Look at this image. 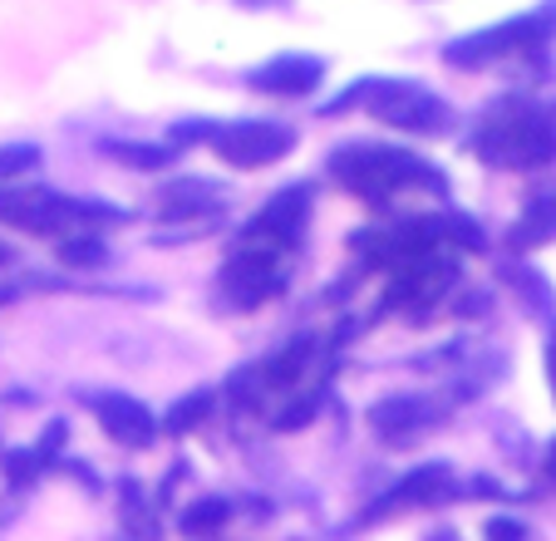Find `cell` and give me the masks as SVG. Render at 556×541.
Listing matches in <instances>:
<instances>
[{
	"instance_id": "1",
	"label": "cell",
	"mask_w": 556,
	"mask_h": 541,
	"mask_svg": "<svg viewBox=\"0 0 556 541\" xmlns=\"http://www.w3.org/2000/svg\"><path fill=\"white\" fill-rule=\"evenodd\" d=\"M330 177L365 202H384L404 188H443V173H433L424 158L384 143H345L330 158Z\"/></svg>"
},
{
	"instance_id": "2",
	"label": "cell",
	"mask_w": 556,
	"mask_h": 541,
	"mask_svg": "<svg viewBox=\"0 0 556 541\" xmlns=\"http://www.w3.org/2000/svg\"><path fill=\"white\" fill-rule=\"evenodd\" d=\"M472 153L493 167H542L556 158V118L532 104H497L472 128Z\"/></svg>"
},
{
	"instance_id": "3",
	"label": "cell",
	"mask_w": 556,
	"mask_h": 541,
	"mask_svg": "<svg viewBox=\"0 0 556 541\" xmlns=\"http://www.w3.org/2000/svg\"><path fill=\"white\" fill-rule=\"evenodd\" d=\"M369 109L379 124H394L404 134H443L448 128V104L429 89L409 79H355L340 99H330L326 114H345V109Z\"/></svg>"
},
{
	"instance_id": "4",
	"label": "cell",
	"mask_w": 556,
	"mask_h": 541,
	"mask_svg": "<svg viewBox=\"0 0 556 541\" xmlns=\"http://www.w3.org/2000/svg\"><path fill=\"white\" fill-rule=\"evenodd\" d=\"M0 222H11L21 231H64V227H104V222H124V212L109 202L85 198H60L50 188H0Z\"/></svg>"
},
{
	"instance_id": "5",
	"label": "cell",
	"mask_w": 556,
	"mask_h": 541,
	"mask_svg": "<svg viewBox=\"0 0 556 541\" xmlns=\"http://www.w3.org/2000/svg\"><path fill=\"white\" fill-rule=\"evenodd\" d=\"M552 21H556V5L546 11H532V15H517V21H503L493 30H472L468 40H453L443 50V60L458 64V70H478V64L497 60V54H513V50H527V45L546 40L552 35Z\"/></svg>"
},
{
	"instance_id": "6",
	"label": "cell",
	"mask_w": 556,
	"mask_h": 541,
	"mask_svg": "<svg viewBox=\"0 0 556 541\" xmlns=\"http://www.w3.org/2000/svg\"><path fill=\"white\" fill-rule=\"evenodd\" d=\"M295 143L291 128L266 124V118H242V124H217L212 134V148H217L222 163L231 167H266L276 158H286Z\"/></svg>"
},
{
	"instance_id": "7",
	"label": "cell",
	"mask_w": 556,
	"mask_h": 541,
	"mask_svg": "<svg viewBox=\"0 0 556 541\" xmlns=\"http://www.w3.org/2000/svg\"><path fill=\"white\" fill-rule=\"evenodd\" d=\"M276 291H286V270H281L276 251L242 247L227 261V270H222V295H227L231 305H242V311H256V305L271 301Z\"/></svg>"
},
{
	"instance_id": "8",
	"label": "cell",
	"mask_w": 556,
	"mask_h": 541,
	"mask_svg": "<svg viewBox=\"0 0 556 541\" xmlns=\"http://www.w3.org/2000/svg\"><path fill=\"white\" fill-rule=\"evenodd\" d=\"M305 217H311V188L295 183V188L276 192V198L252 217V227H247V247L252 251H276V256H281L286 247L301 241Z\"/></svg>"
},
{
	"instance_id": "9",
	"label": "cell",
	"mask_w": 556,
	"mask_h": 541,
	"mask_svg": "<svg viewBox=\"0 0 556 541\" xmlns=\"http://www.w3.org/2000/svg\"><path fill=\"white\" fill-rule=\"evenodd\" d=\"M433 424H439V408L419 394H394L369 408V428H375L384 443H414V438H424Z\"/></svg>"
},
{
	"instance_id": "10",
	"label": "cell",
	"mask_w": 556,
	"mask_h": 541,
	"mask_svg": "<svg viewBox=\"0 0 556 541\" xmlns=\"http://www.w3.org/2000/svg\"><path fill=\"white\" fill-rule=\"evenodd\" d=\"M326 79V60H315V54H281V60H266L262 70H252V89H262V95H311L315 84Z\"/></svg>"
},
{
	"instance_id": "11",
	"label": "cell",
	"mask_w": 556,
	"mask_h": 541,
	"mask_svg": "<svg viewBox=\"0 0 556 541\" xmlns=\"http://www.w3.org/2000/svg\"><path fill=\"white\" fill-rule=\"evenodd\" d=\"M94 418L104 424V433L114 438V443H124V448H148L157 438V418L128 394L94 399Z\"/></svg>"
},
{
	"instance_id": "12",
	"label": "cell",
	"mask_w": 556,
	"mask_h": 541,
	"mask_svg": "<svg viewBox=\"0 0 556 541\" xmlns=\"http://www.w3.org/2000/svg\"><path fill=\"white\" fill-rule=\"evenodd\" d=\"M448 468L443 463H429V468H414L409 478L400 482L394 492H384L379 498V507L375 512H394V507H429V502H439L443 492H448Z\"/></svg>"
},
{
	"instance_id": "13",
	"label": "cell",
	"mask_w": 556,
	"mask_h": 541,
	"mask_svg": "<svg viewBox=\"0 0 556 541\" xmlns=\"http://www.w3.org/2000/svg\"><path fill=\"white\" fill-rule=\"evenodd\" d=\"M546 241H556V198L527 202L522 217H517V227H513L517 251H536V247H546Z\"/></svg>"
},
{
	"instance_id": "14",
	"label": "cell",
	"mask_w": 556,
	"mask_h": 541,
	"mask_svg": "<svg viewBox=\"0 0 556 541\" xmlns=\"http://www.w3.org/2000/svg\"><path fill=\"white\" fill-rule=\"evenodd\" d=\"M212 207H217V192H212V183H198V177L173 183V188L163 192V202H157L163 217H202V212H212Z\"/></svg>"
},
{
	"instance_id": "15",
	"label": "cell",
	"mask_w": 556,
	"mask_h": 541,
	"mask_svg": "<svg viewBox=\"0 0 556 541\" xmlns=\"http://www.w3.org/2000/svg\"><path fill=\"white\" fill-rule=\"evenodd\" d=\"M109 158H118L124 167H138V173H157V167H173L182 148L173 143H104Z\"/></svg>"
},
{
	"instance_id": "16",
	"label": "cell",
	"mask_w": 556,
	"mask_h": 541,
	"mask_svg": "<svg viewBox=\"0 0 556 541\" xmlns=\"http://www.w3.org/2000/svg\"><path fill=\"white\" fill-rule=\"evenodd\" d=\"M207 414H212V394H207V389H192V394H182L178 404L168 408L163 428H168V433H192V428H198Z\"/></svg>"
},
{
	"instance_id": "17",
	"label": "cell",
	"mask_w": 556,
	"mask_h": 541,
	"mask_svg": "<svg viewBox=\"0 0 556 541\" xmlns=\"http://www.w3.org/2000/svg\"><path fill=\"white\" fill-rule=\"evenodd\" d=\"M227 517H231L227 502L207 498V502H198V507L182 512V531H188V537H198V531H217V527H227Z\"/></svg>"
},
{
	"instance_id": "18",
	"label": "cell",
	"mask_w": 556,
	"mask_h": 541,
	"mask_svg": "<svg viewBox=\"0 0 556 541\" xmlns=\"http://www.w3.org/2000/svg\"><path fill=\"white\" fill-rule=\"evenodd\" d=\"M507 281H513L517 291L527 295V305H532V311H552V301H556V295H552V286H546L532 266H513V270H507Z\"/></svg>"
},
{
	"instance_id": "19",
	"label": "cell",
	"mask_w": 556,
	"mask_h": 541,
	"mask_svg": "<svg viewBox=\"0 0 556 541\" xmlns=\"http://www.w3.org/2000/svg\"><path fill=\"white\" fill-rule=\"evenodd\" d=\"M40 167V148L35 143H5L0 148V183H11V177H25Z\"/></svg>"
},
{
	"instance_id": "20",
	"label": "cell",
	"mask_w": 556,
	"mask_h": 541,
	"mask_svg": "<svg viewBox=\"0 0 556 541\" xmlns=\"http://www.w3.org/2000/svg\"><path fill=\"white\" fill-rule=\"evenodd\" d=\"M60 261L64 266H99V261H109V247L99 237H74L60 247Z\"/></svg>"
},
{
	"instance_id": "21",
	"label": "cell",
	"mask_w": 556,
	"mask_h": 541,
	"mask_svg": "<svg viewBox=\"0 0 556 541\" xmlns=\"http://www.w3.org/2000/svg\"><path fill=\"white\" fill-rule=\"evenodd\" d=\"M212 134H217V124H207V118H188V124L173 128L178 143H212Z\"/></svg>"
},
{
	"instance_id": "22",
	"label": "cell",
	"mask_w": 556,
	"mask_h": 541,
	"mask_svg": "<svg viewBox=\"0 0 556 541\" xmlns=\"http://www.w3.org/2000/svg\"><path fill=\"white\" fill-rule=\"evenodd\" d=\"M488 537H527V527L517 517H493L488 521Z\"/></svg>"
},
{
	"instance_id": "23",
	"label": "cell",
	"mask_w": 556,
	"mask_h": 541,
	"mask_svg": "<svg viewBox=\"0 0 556 541\" xmlns=\"http://www.w3.org/2000/svg\"><path fill=\"white\" fill-rule=\"evenodd\" d=\"M546 379H552V399H556V340L546 344Z\"/></svg>"
},
{
	"instance_id": "24",
	"label": "cell",
	"mask_w": 556,
	"mask_h": 541,
	"mask_svg": "<svg viewBox=\"0 0 556 541\" xmlns=\"http://www.w3.org/2000/svg\"><path fill=\"white\" fill-rule=\"evenodd\" d=\"M546 473L556 478V438H552V453H546Z\"/></svg>"
},
{
	"instance_id": "25",
	"label": "cell",
	"mask_w": 556,
	"mask_h": 541,
	"mask_svg": "<svg viewBox=\"0 0 556 541\" xmlns=\"http://www.w3.org/2000/svg\"><path fill=\"white\" fill-rule=\"evenodd\" d=\"M237 5H271V0H237Z\"/></svg>"
}]
</instances>
